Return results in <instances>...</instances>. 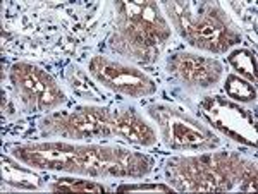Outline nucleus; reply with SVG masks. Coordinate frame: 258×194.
<instances>
[{
    "instance_id": "1",
    "label": "nucleus",
    "mask_w": 258,
    "mask_h": 194,
    "mask_svg": "<svg viewBox=\"0 0 258 194\" xmlns=\"http://www.w3.org/2000/svg\"><path fill=\"white\" fill-rule=\"evenodd\" d=\"M11 153L19 163L41 170L86 177H143L153 167L147 155L112 146H80L62 141L16 144Z\"/></svg>"
},
{
    "instance_id": "2",
    "label": "nucleus",
    "mask_w": 258,
    "mask_h": 194,
    "mask_svg": "<svg viewBox=\"0 0 258 194\" xmlns=\"http://www.w3.org/2000/svg\"><path fill=\"white\" fill-rule=\"evenodd\" d=\"M167 177L177 191H243L256 189V167L236 155L209 153L179 156L167 163Z\"/></svg>"
},
{
    "instance_id": "3",
    "label": "nucleus",
    "mask_w": 258,
    "mask_h": 194,
    "mask_svg": "<svg viewBox=\"0 0 258 194\" xmlns=\"http://www.w3.org/2000/svg\"><path fill=\"white\" fill-rule=\"evenodd\" d=\"M112 48L140 62L159 57L170 36V26L153 2H117Z\"/></svg>"
},
{
    "instance_id": "4",
    "label": "nucleus",
    "mask_w": 258,
    "mask_h": 194,
    "mask_svg": "<svg viewBox=\"0 0 258 194\" xmlns=\"http://www.w3.org/2000/svg\"><path fill=\"white\" fill-rule=\"evenodd\" d=\"M174 28L189 45L212 53H224L239 43L241 35L217 6L189 2H165Z\"/></svg>"
},
{
    "instance_id": "5",
    "label": "nucleus",
    "mask_w": 258,
    "mask_h": 194,
    "mask_svg": "<svg viewBox=\"0 0 258 194\" xmlns=\"http://www.w3.org/2000/svg\"><path fill=\"white\" fill-rule=\"evenodd\" d=\"M148 114L159 124L162 141L170 150L207 151L220 144V139L210 129L176 109L167 105H152L148 107Z\"/></svg>"
},
{
    "instance_id": "6",
    "label": "nucleus",
    "mask_w": 258,
    "mask_h": 194,
    "mask_svg": "<svg viewBox=\"0 0 258 194\" xmlns=\"http://www.w3.org/2000/svg\"><path fill=\"white\" fill-rule=\"evenodd\" d=\"M114 114L102 107H81L69 114H55L41 122L48 136L68 139H93L114 134Z\"/></svg>"
},
{
    "instance_id": "7",
    "label": "nucleus",
    "mask_w": 258,
    "mask_h": 194,
    "mask_svg": "<svg viewBox=\"0 0 258 194\" xmlns=\"http://www.w3.org/2000/svg\"><path fill=\"white\" fill-rule=\"evenodd\" d=\"M11 81L26 110L50 112L66 102V94L57 81L38 65L26 62L12 65Z\"/></svg>"
},
{
    "instance_id": "8",
    "label": "nucleus",
    "mask_w": 258,
    "mask_h": 194,
    "mask_svg": "<svg viewBox=\"0 0 258 194\" xmlns=\"http://www.w3.org/2000/svg\"><path fill=\"white\" fill-rule=\"evenodd\" d=\"M200 109L212 126L217 127L227 138L249 146L256 144L255 119L248 110L220 96L205 98L200 103Z\"/></svg>"
},
{
    "instance_id": "9",
    "label": "nucleus",
    "mask_w": 258,
    "mask_h": 194,
    "mask_svg": "<svg viewBox=\"0 0 258 194\" xmlns=\"http://www.w3.org/2000/svg\"><path fill=\"white\" fill-rule=\"evenodd\" d=\"M88 71L102 86L133 98L148 96V94L155 93L157 89L155 82L143 71L105 59V57L91 59Z\"/></svg>"
},
{
    "instance_id": "10",
    "label": "nucleus",
    "mask_w": 258,
    "mask_h": 194,
    "mask_svg": "<svg viewBox=\"0 0 258 194\" xmlns=\"http://www.w3.org/2000/svg\"><path fill=\"white\" fill-rule=\"evenodd\" d=\"M169 72L176 74L181 81L197 88H212L222 79V65L219 60L195 53H176L167 62Z\"/></svg>"
},
{
    "instance_id": "11",
    "label": "nucleus",
    "mask_w": 258,
    "mask_h": 194,
    "mask_svg": "<svg viewBox=\"0 0 258 194\" xmlns=\"http://www.w3.org/2000/svg\"><path fill=\"white\" fill-rule=\"evenodd\" d=\"M114 134L141 146H152L157 143L155 131L133 109L114 114Z\"/></svg>"
},
{
    "instance_id": "12",
    "label": "nucleus",
    "mask_w": 258,
    "mask_h": 194,
    "mask_svg": "<svg viewBox=\"0 0 258 194\" xmlns=\"http://www.w3.org/2000/svg\"><path fill=\"white\" fill-rule=\"evenodd\" d=\"M2 177L7 184L14 185L19 189H40L41 179L33 170L21 167L19 163H14L2 156Z\"/></svg>"
},
{
    "instance_id": "13",
    "label": "nucleus",
    "mask_w": 258,
    "mask_h": 194,
    "mask_svg": "<svg viewBox=\"0 0 258 194\" xmlns=\"http://www.w3.org/2000/svg\"><path fill=\"white\" fill-rule=\"evenodd\" d=\"M50 191L55 192H105L107 187L95 180H85V179H57L55 182L50 185Z\"/></svg>"
},
{
    "instance_id": "14",
    "label": "nucleus",
    "mask_w": 258,
    "mask_h": 194,
    "mask_svg": "<svg viewBox=\"0 0 258 194\" xmlns=\"http://www.w3.org/2000/svg\"><path fill=\"white\" fill-rule=\"evenodd\" d=\"M226 93L229 98L241 103L246 102H255L256 98V89L255 84H251L249 81H244L239 76H227L226 79Z\"/></svg>"
},
{
    "instance_id": "15",
    "label": "nucleus",
    "mask_w": 258,
    "mask_h": 194,
    "mask_svg": "<svg viewBox=\"0 0 258 194\" xmlns=\"http://www.w3.org/2000/svg\"><path fill=\"white\" fill-rule=\"evenodd\" d=\"M229 64H231L241 76L253 81V84L256 82V62L251 52H248V50L232 52L231 55H229Z\"/></svg>"
},
{
    "instance_id": "16",
    "label": "nucleus",
    "mask_w": 258,
    "mask_h": 194,
    "mask_svg": "<svg viewBox=\"0 0 258 194\" xmlns=\"http://www.w3.org/2000/svg\"><path fill=\"white\" fill-rule=\"evenodd\" d=\"M68 79L71 82V88L74 89L76 93H80L81 96H88V98H93V100H100V91L95 84H91L86 77V74L80 71V69H73L69 72Z\"/></svg>"
},
{
    "instance_id": "17",
    "label": "nucleus",
    "mask_w": 258,
    "mask_h": 194,
    "mask_svg": "<svg viewBox=\"0 0 258 194\" xmlns=\"http://www.w3.org/2000/svg\"><path fill=\"white\" fill-rule=\"evenodd\" d=\"M117 191H162L170 192L172 187L164 184H122L117 187Z\"/></svg>"
}]
</instances>
